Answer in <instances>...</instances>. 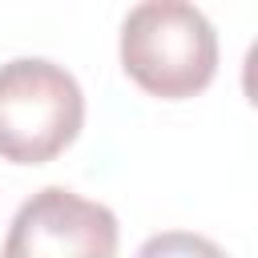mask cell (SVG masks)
<instances>
[{
	"label": "cell",
	"instance_id": "obj_1",
	"mask_svg": "<svg viewBox=\"0 0 258 258\" xmlns=\"http://www.w3.org/2000/svg\"><path fill=\"white\" fill-rule=\"evenodd\" d=\"M121 69L149 97L185 101L218 73V32L194 4L145 0L121 24Z\"/></svg>",
	"mask_w": 258,
	"mask_h": 258
},
{
	"label": "cell",
	"instance_id": "obj_2",
	"mask_svg": "<svg viewBox=\"0 0 258 258\" xmlns=\"http://www.w3.org/2000/svg\"><path fill=\"white\" fill-rule=\"evenodd\" d=\"M85 125V93L64 64L16 56L0 64V157L44 165L64 153Z\"/></svg>",
	"mask_w": 258,
	"mask_h": 258
},
{
	"label": "cell",
	"instance_id": "obj_3",
	"mask_svg": "<svg viewBox=\"0 0 258 258\" xmlns=\"http://www.w3.org/2000/svg\"><path fill=\"white\" fill-rule=\"evenodd\" d=\"M117 242L121 226L109 206L44 185L16 210L0 258H117Z\"/></svg>",
	"mask_w": 258,
	"mask_h": 258
},
{
	"label": "cell",
	"instance_id": "obj_4",
	"mask_svg": "<svg viewBox=\"0 0 258 258\" xmlns=\"http://www.w3.org/2000/svg\"><path fill=\"white\" fill-rule=\"evenodd\" d=\"M133 258H226V250L189 230H161V234L145 238Z\"/></svg>",
	"mask_w": 258,
	"mask_h": 258
}]
</instances>
